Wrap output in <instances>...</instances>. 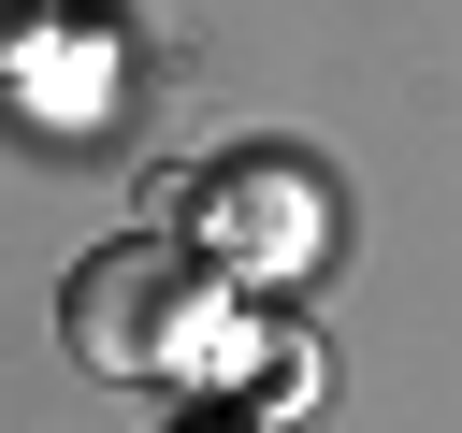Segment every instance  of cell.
<instances>
[{
    "label": "cell",
    "mask_w": 462,
    "mask_h": 433,
    "mask_svg": "<svg viewBox=\"0 0 462 433\" xmlns=\"http://www.w3.org/2000/svg\"><path fill=\"white\" fill-rule=\"evenodd\" d=\"M58 332H72V361H87V375L159 390V375H202V361L231 346V289H217L188 245L130 231V245H101V260L58 289Z\"/></svg>",
    "instance_id": "1"
},
{
    "label": "cell",
    "mask_w": 462,
    "mask_h": 433,
    "mask_svg": "<svg viewBox=\"0 0 462 433\" xmlns=\"http://www.w3.org/2000/svg\"><path fill=\"white\" fill-rule=\"evenodd\" d=\"M188 231H202L231 274H303V260L332 245V202H318L303 159H217V173L188 188Z\"/></svg>",
    "instance_id": "2"
},
{
    "label": "cell",
    "mask_w": 462,
    "mask_h": 433,
    "mask_svg": "<svg viewBox=\"0 0 462 433\" xmlns=\"http://www.w3.org/2000/svg\"><path fill=\"white\" fill-rule=\"evenodd\" d=\"M14 43H29V0H0V58H14Z\"/></svg>",
    "instance_id": "3"
}]
</instances>
